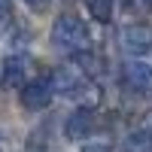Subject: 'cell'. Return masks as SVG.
<instances>
[{
	"label": "cell",
	"mask_w": 152,
	"mask_h": 152,
	"mask_svg": "<svg viewBox=\"0 0 152 152\" xmlns=\"http://www.w3.org/2000/svg\"><path fill=\"white\" fill-rule=\"evenodd\" d=\"M52 43L58 49H64V52L76 55V52H85V49H91V34H88L85 21L64 12V15H58L55 24H52Z\"/></svg>",
	"instance_id": "cell-1"
},
{
	"label": "cell",
	"mask_w": 152,
	"mask_h": 152,
	"mask_svg": "<svg viewBox=\"0 0 152 152\" xmlns=\"http://www.w3.org/2000/svg\"><path fill=\"white\" fill-rule=\"evenodd\" d=\"M55 97V85L52 76H40V79H31L21 85V104L28 110H46Z\"/></svg>",
	"instance_id": "cell-2"
},
{
	"label": "cell",
	"mask_w": 152,
	"mask_h": 152,
	"mask_svg": "<svg viewBox=\"0 0 152 152\" xmlns=\"http://www.w3.org/2000/svg\"><path fill=\"white\" fill-rule=\"evenodd\" d=\"M122 82L137 94H152V67L146 61H128L122 67Z\"/></svg>",
	"instance_id": "cell-3"
},
{
	"label": "cell",
	"mask_w": 152,
	"mask_h": 152,
	"mask_svg": "<svg viewBox=\"0 0 152 152\" xmlns=\"http://www.w3.org/2000/svg\"><path fill=\"white\" fill-rule=\"evenodd\" d=\"M52 85H55V91L70 94V97H79L82 91H94V85H88L82 79V73H76L73 67H58L52 73Z\"/></svg>",
	"instance_id": "cell-4"
},
{
	"label": "cell",
	"mask_w": 152,
	"mask_h": 152,
	"mask_svg": "<svg viewBox=\"0 0 152 152\" xmlns=\"http://www.w3.org/2000/svg\"><path fill=\"white\" fill-rule=\"evenodd\" d=\"M122 49L131 55H146L152 49V28L149 24H128V28H122Z\"/></svg>",
	"instance_id": "cell-5"
},
{
	"label": "cell",
	"mask_w": 152,
	"mask_h": 152,
	"mask_svg": "<svg viewBox=\"0 0 152 152\" xmlns=\"http://www.w3.org/2000/svg\"><path fill=\"white\" fill-rule=\"evenodd\" d=\"M91 128H94V110L91 107H79L73 116H67L64 134L70 137V140H85V137L91 134Z\"/></svg>",
	"instance_id": "cell-6"
},
{
	"label": "cell",
	"mask_w": 152,
	"mask_h": 152,
	"mask_svg": "<svg viewBox=\"0 0 152 152\" xmlns=\"http://www.w3.org/2000/svg\"><path fill=\"white\" fill-rule=\"evenodd\" d=\"M24 73H28V58H21V55L6 58V64H3V88H9V91L18 88V91H21Z\"/></svg>",
	"instance_id": "cell-7"
},
{
	"label": "cell",
	"mask_w": 152,
	"mask_h": 152,
	"mask_svg": "<svg viewBox=\"0 0 152 152\" xmlns=\"http://www.w3.org/2000/svg\"><path fill=\"white\" fill-rule=\"evenodd\" d=\"M85 9H88V15L94 21H100V24H107L113 18V0H85Z\"/></svg>",
	"instance_id": "cell-8"
},
{
	"label": "cell",
	"mask_w": 152,
	"mask_h": 152,
	"mask_svg": "<svg viewBox=\"0 0 152 152\" xmlns=\"http://www.w3.org/2000/svg\"><path fill=\"white\" fill-rule=\"evenodd\" d=\"M125 9L131 15H149L152 12V0H125Z\"/></svg>",
	"instance_id": "cell-9"
},
{
	"label": "cell",
	"mask_w": 152,
	"mask_h": 152,
	"mask_svg": "<svg viewBox=\"0 0 152 152\" xmlns=\"http://www.w3.org/2000/svg\"><path fill=\"white\" fill-rule=\"evenodd\" d=\"M21 3H28V6L34 9V12H43V9L49 6V0H21Z\"/></svg>",
	"instance_id": "cell-10"
},
{
	"label": "cell",
	"mask_w": 152,
	"mask_h": 152,
	"mask_svg": "<svg viewBox=\"0 0 152 152\" xmlns=\"http://www.w3.org/2000/svg\"><path fill=\"white\" fill-rule=\"evenodd\" d=\"M82 152H110V149H107V146H85Z\"/></svg>",
	"instance_id": "cell-11"
},
{
	"label": "cell",
	"mask_w": 152,
	"mask_h": 152,
	"mask_svg": "<svg viewBox=\"0 0 152 152\" xmlns=\"http://www.w3.org/2000/svg\"><path fill=\"white\" fill-rule=\"evenodd\" d=\"M9 3H12V0H0V9H9Z\"/></svg>",
	"instance_id": "cell-12"
}]
</instances>
